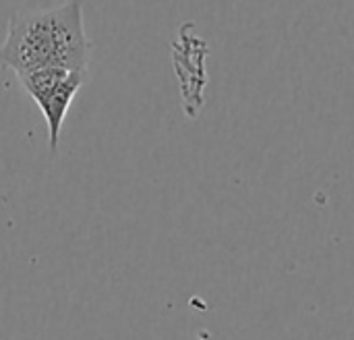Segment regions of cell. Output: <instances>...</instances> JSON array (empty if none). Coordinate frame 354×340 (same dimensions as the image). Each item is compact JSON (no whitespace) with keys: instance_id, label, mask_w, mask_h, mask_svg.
<instances>
[{"instance_id":"cell-1","label":"cell","mask_w":354,"mask_h":340,"mask_svg":"<svg viewBox=\"0 0 354 340\" xmlns=\"http://www.w3.org/2000/svg\"><path fill=\"white\" fill-rule=\"evenodd\" d=\"M0 64L17 77L48 69L87 73L89 39L81 4L66 2L12 12L0 44Z\"/></svg>"},{"instance_id":"cell-2","label":"cell","mask_w":354,"mask_h":340,"mask_svg":"<svg viewBox=\"0 0 354 340\" xmlns=\"http://www.w3.org/2000/svg\"><path fill=\"white\" fill-rule=\"evenodd\" d=\"M17 79L21 81L23 89L29 93V98L37 104L39 112L44 114L48 127V143L50 150L56 152L66 112L75 96L83 87L87 73L68 71V69H48V71L21 75Z\"/></svg>"}]
</instances>
